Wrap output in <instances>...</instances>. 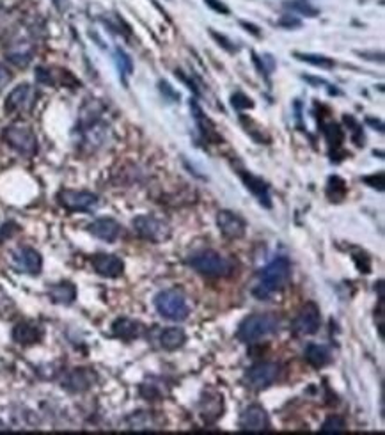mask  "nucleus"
<instances>
[{"label":"nucleus","instance_id":"4","mask_svg":"<svg viewBox=\"0 0 385 435\" xmlns=\"http://www.w3.org/2000/svg\"><path fill=\"white\" fill-rule=\"evenodd\" d=\"M155 308L163 318L171 320V322H183L190 315L187 297L179 290H163V292L156 293Z\"/></svg>","mask_w":385,"mask_h":435},{"label":"nucleus","instance_id":"21","mask_svg":"<svg viewBox=\"0 0 385 435\" xmlns=\"http://www.w3.org/2000/svg\"><path fill=\"white\" fill-rule=\"evenodd\" d=\"M222 396L217 395V393H206V398L201 400V416H203V420L208 421V423L219 420L220 416H222Z\"/></svg>","mask_w":385,"mask_h":435},{"label":"nucleus","instance_id":"9","mask_svg":"<svg viewBox=\"0 0 385 435\" xmlns=\"http://www.w3.org/2000/svg\"><path fill=\"white\" fill-rule=\"evenodd\" d=\"M279 370L281 368L275 363H258L247 370L245 375H243V382H245L247 388L261 391V389L268 388L277 380Z\"/></svg>","mask_w":385,"mask_h":435},{"label":"nucleus","instance_id":"42","mask_svg":"<svg viewBox=\"0 0 385 435\" xmlns=\"http://www.w3.org/2000/svg\"><path fill=\"white\" fill-rule=\"evenodd\" d=\"M4 430H8V425H6L4 421L0 420V432H4Z\"/></svg>","mask_w":385,"mask_h":435},{"label":"nucleus","instance_id":"11","mask_svg":"<svg viewBox=\"0 0 385 435\" xmlns=\"http://www.w3.org/2000/svg\"><path fill=\"white\" fill-rule=\"evenodd\" d=\"M13 265H15L16 270L24 272V274L38 276L43 268V258L36 249L18 247L13 252Z\"/></svg>","mask_w":385,"mask_h":435},{"label":"nucleus","instance_id":"6","mask_svg":"<svg viewBox=\"0 0 385 435\" xmlns=\"http://www.w3.org/2000/svg\"><path fill=\"white\" fill-rule=\"evenodd\" d=\"M133 229L140 238L151 242V244H162L171 238V226L163 219L155 215H139L133 219Z\"/></svg>","mask_w":385,"mask_h":435},{"label":"nucleus","instance_id":"30","mask_svg":"<svg viewBox=\"0 0 385 435\" xmlns=\"http://www.w3.org/2000/svg\"><path fill=\"white\" fill-rule=\"evenodd\" d=\"M345 430H346V421L338 414L329 416L322 425L323 434H339V432H345Z\"/></svg>","mask_w":385,"mask_h":435},{"label":"nucleus","instance_id":"20","mask_svg":"<svg viewBox=\"0 0 385 435\" xmlns=\"http://www.w3.org/2000/svg\"><path fill=\"white\" fill-rule=\"evenodd\" d=\"M48 297L54 304H63V306H69L75 302L76 299V288L75 284L69 281H60V283L52 284L48 288Z\"/></svg>","mask_w":385,"mask_h":435},{"label":"nucleus","instance_id":"10","mask_svg":"<svg viewBox=\"0 0 385 435\" xmlns=\"http://www.w3.org/2000/svg\"><path fill=\"white\" fill-rule=\"evenodd\" d=\"M320 324H322L320 308L314 302H307L297 313L291 327H293V332L297 336H313L320 329Z\"/></svg>","mask_w":385,"mask_h":435},{"label":"nucleus","instance_id":"39","mask_svg":"<svg viewBox=\"0 0 385 435\" xmlns=\"http://www.w3.org/2000/svg\"><path fill=\"white\" fill-rule=\"evenodd\" d=\"M240 25H242L243 28H247V31L250 32V34H254L256 38H259L261 36V32H259V28L256 27V25H252V24H249V22H245V20H242L240 22Z\"/></svg>","mask_w":385,"mask_h":435},{"label":"nucleus","instance_id":"37","mask_svg":"<svg viewBox=\"0 0 385 435\" xmlns=\"http://www.w3.org/2000/svg\"><path fill=\"white\" fill-rule=\"evenodd\" d=\"M204 4H206L210 9H213V11L222 13V15H229V8L224 4L222 0H204Z\"/></svg>","mask_w":385,"mask_h":435},{"label":"nucleus","instance_id":"5","mask_svg":"<svg viewBox=\"0 0 385 435\" xmlns=\"http://www.w3.org/2000/svg\"><path fill=\"white\" fill-rule=\"evenodd\" d=\"M2 140L8 144L9 148H13L16 153H20L24 156H34L38 153V137L27 126L13 124V126L4 128Z\"/></svg>","mask_w":385,"mask_h":435},{"label":"nucleus","instance_id":"26","mask_svg":"<svg viewBox=\"0 0 385 435\" xmlns=\"http://www.w3.org/2000/svg\"><path fill=\"white\" fill-rule=\"evenodd\" d=\"M346 192H348V187H346L345 180L339 178V176H330L329 181H327V196H329V199L339 203V201L345 199Z\"/></svg>","mask_w":385,"mask_h":435},{"label":"nucleus","instance_id":"1","mask_svg":"<svg viewBox=\"0 0 385 435\" xmlns=\"http://www.w3.org/2000/svg\"><path fill=\"white\" fill-rule=\"evenodd\" d=\"M291 281V263L288 258L279 256L272 263L266 265L259 274V283L254 288V295L266 300L275 293L282 292Z\"/></svg>","mask_w":385,"mask_h":435},{"label":"nucleus","instance_id":"36","mask_svg":"<svg viewBox=\"0 0 385 435\" xmlns=\"http://www.w3.org/2000/svg\"><path fill=\"white\" fill-rule=\"evenodd\" d=\"M281 27H286V28H298L300 25H302V22L298 20V18H295V16H290V15H284L281 18V20L277 22Z\"/></svg>","mask_w":385,"mask_h":435},{"label":"nucleus","instance_id":"25","mask_svg":"<svg viewBox=\"0 0 385 435\" xmlns=\"http://www.w3.org/2000/svg\"><path fill=\"white\" fill-rule=\"evenodd\" d=\"M322 128L330 148H334V151H338L341 148L343 140H345V132L341 130V126L338 123H327L322 124Z\"/></svg>","mask_w":385,"mask_h":435},{"label":"nucleus","instance_id":"19","mask_svg":"<svg viewBox=\"0 0 385 435\" xmlns=\"http://www.w3.org/2000/svg\"><path fill=\"white\" fill-rule=\"evenodd\" d=\"M142 324H139V322H136V320H131V318H117L112 324V334L115 336V338H120V340L123 341H133L137 340V338H140L142 336Z\"/></svg>","mask_w":385,"mask_h":435},{"label":"nucleus","instance_id":"18","mask_svg":"<svg viewBox=\"0 0 385 435\" xmlns=\"http://www.w3.org/2000/svg\"><path fill=\"white\" fill-rule=\"evenodd\" d=\"M41 338H43V331L31 322H20L13 329V340L18 345H24V347L40 343Z\"/></svg>","mask_w":385,"mask_h":435},{"label":"nucleus","instance_id":"15","mask_svg":"<svg viewBox=\"0 0 385 435\" xmlns=\"http://www.w3.org/2000/svg\"><path fill=\"white\" fill-rule=\"evenodd\" d=\"M268 425V414L261 405H250L240 416V428L243 432H265Z\"/></svg>","mask_w":385,"mask_h":435},{"label":"nucleus","instance_id":"13","mask_svg":"<svg viewBox=\"0 0 385 435\" xmlns=\"http://www.w3.org/2000/svg\"><path fill=\"white\" fill-rule=\"evenodd\" d=\"M91 265L95 268L96 274L99 276L108 277V279H115V277H121L124 272V263L120 256L115 254H105V252H99L91 258Z\"/></svg>","mask_w":385,"mask_h":435},{"label":"nucleus","instance_id":"32","mask_svg":"<svg viewBox=\"0 0 385 435\" xmlns=\"http://www.w3.org/2000/svg\"><path fill=\"white\" fill-rule=\"evenodd\" d=\"M115 63H117V68H120L121 75H130L131 69H133V64H131L130 56H128L124 50H121V48L115 50Z\"/></svg>","mask_w":385,"mask_h":435},{"label":"nucleus","instance_id":"27","mask_svg":"<svg viewBox=\"0 0 385 435\" xmlns=\"http://www.w3.org/2000/svg\"><path fill=\"white\" fill-rule=\"evenodd\" d=\"M284 8L293 13H298V15L309 16V18H314V16L320 15V9L314 8L309 0H290V2H284Z\"/></svg>","mask_w":385,"mask_h":435},{"label":"nucleus","instance_id":"38","mask_svg":"<svg viewBox=\"0 0 385 435\" xmlns=\"http://www.w3.org/2000/svg\"><path fill=\"white\" fill-rule=\"evenodd\" d=\"M210 34H211V38L219 41V43L222 44L224 48H226V50H229V52H236V48L233 47V43H231V41L227 40L226 36H222V34H219V32H215L213 28H211V31H210Z\"/></svg>","mask_w":385,"mask_h":435},{"label":"nucleus","instance_id":"40","mask_svg":"<svg viewBox=\"0 0 385 435\" xmlns=\"http://www.w3.org/2000/svg\"><path fill=\"white\" fill-rule=\"evenodd\" d=\"M9 79H11V75H9V72L4 68V66H2V64H0V89L4 88L6 84H8Z\"/></svg>","mask_w":385,"mask_h":435},{"label":"nucleus","instance_id":"7","mask_svg":"<svg viewBox=\"0 0 385 435\" xmlns=\"http://www.w3.org/2000/svg\"><path fill=\"white\" fill-rule=\"evenodd\" d=\"M38 96H40V92H38V89L34 85L20 84L8 95L4 110L8 114H27L36 105Z\"/></svg>","mask_w":385,"mask_h":435},{"label":"nucleus","instance_id":"31","mask_svg":"<svg viewBox=\"0 0 385 435\" xmlns=\"http://www.w3.org/2000/svg\"><path fill=\"white\" fill-rule=\"evenodd\" d=\"M345 123L348 124V130L352 132V139L357 146H364V136H362V126L357 123L354 116H345Z\"/></svg>","mask_w":385,"mask_h":435},{"label":"nucleus","instance_id":"22","mask_svg":"<svg viewBox=\"0 0 385 435\" xmlns=\"http://www.w3.org/2000/svg\"><path fill=\"white\" fill-rule=\"evenodd\" d=\"M185 341H187V334L179 327H167L160 334V345L169 352L181 348L185 345Z\"/></svg>","mask_w":385,"mask_h":435},{"label":"nucleus","instance_id":"12","mask_svg":"<svg viewBox=\"0 0 385 435\" xmlns=\"http://www.w3.org/2000/svg\"><path fill=\"white\" fill-rule=\"evenodd\" d=\"M217 226H219L220 233L229 240L243 238L247 231V222L243 220V217L229 212V210H220L217 213Z\"/></svg>","mask_w":385,"mask_h":435},{"label":"nucleus","instance_id":"23","mask_svg":"<svg viewBox=\"0 0 385 435\" xmlns=\"http://www.w3.org/2000/svg\"><path fill=\"white\" fill-rule=\"evenodd\" d=\"M306 361L314 368H323L330 363V350L325 347V345H318V343H309L306 347Z\"/></svg>","mask_w":385,"mask_h":435},{"label":"nucleus","instance_id":"29","mask_svg":"<svg viewBox=\"0 0 385 435\" xmlns=\"http://www.w3.org/2000/svg\"><path fill=\"white\" fill-rule=\"evenodd\" d=\"M128 421H130V427L133 430H149V427H155L151 412H133L128 418Z\"/></svg>","mask_w":385,"mask_h":435},{"label":"nucleus","instance_id":"24","mask_svg":"<svg viewBox=\"0 0 385 435\" xmlns=\"http://www.w3.org/2000/svg\"><path fill=\"white\" fill-rule=\"evenodd\" d=\"M190 107H192V112H194L195 121H197L199 130H201V133H203L204 139H206V140H220L219 133L215 132L213 123H211V121L208 120L206 116H204L203 110H201V107H199V105H197V101H192Z\"/></svg>","mask_w":385,"mask_h":435},{"label":"nucleus","instance_id":"16","mask_svg":"<svg viewBox=\"0 0 385 435\" xmlns=\"http://www.w3.org/2000/svg\"><path fill=\"white\" fill-rule=\"evenodd\" d=\"M89 233L96 238L104 240V242H115V240L120 238L121 233H123V228H121V224L117 220L110 219V217H104V219H96L95 222H91L88 226Z\"/></svg>","mask_w":385,"mask_h":435},{"label":"nucleus","instance_id":"33","mask_svg":"<svg viewBox=\"0 0 385 435\" xmlns=\"http://www.w3.org/2000/svg\"><path fill=\"white\" fill-rule=\"evenodd\" d=\"M231 105H233L236 110H245V108H252L254 107V104H252V100H250L249 96L243 95V92H234L233 96H231Z\"/></svg>","mask_w":385,"mask_h":435},{"label":"nucleus","instance_id":"14","mask_svg":"<svg viewBox=\"0 0 385 435\" xmlns=\"http://www.w3.org/2000/svg\"><path fill=\"white\" fill-rule=\"evenodd\" d=\"M96 373L95 370H89V368H75L72 372L66 373V377L63 379V388L68 389L72 393H83L91 389V386H95L96 382Z\"/></svg>","mask_w":385,"mask_h":435},{"label":"nucleus","instance_id":"2","mask_svg":"<svg viewBox=\"0 0 385 435\" xmlns=\"http://www.w3.org/2000/svg\"><path fill=\"white\" fill-rule=\"evenodd\" d=\"M281 329V320L274 313H258L242 320L236 331V338L243 343H254V341L268 338Z\"/></svg>","mask_w":385,"mask_h":435},{"label":"nucleus","instance_id":"34","mask_svg":"<svg viewBox=\"0 0 385 435\" xmlns=\"http://www.w3.org/2000/svg\"><path fill=\"white\" fill-rule=\"evenodd\" d=\"M384 180H385L384 171L373 172V174L364 176V178H362V181H364V183L368 185V187L377 188V190H384Z\"/></svg>","mask_w":385,"mask_h":435},{"label":"nucleus","instance_id":"28","mask_svg":"<svg viewBox=\"0 0 385 435\" xmlns=\"http://www.w3.org/2000/svg\"><path fill=\"white\" fill-rule=\"evenodd\" d=\"M295 57H297L298 60H302V63H307V64H313V66H318V68H325V69L334 68V60L329 59V57H325V56L295 52Z\"/></svg>","mask_w":385,"mask_h":435},{"label":"nucleus","instance_id":"8","mask_svg":"<svg viewBox=\"0 0 385 435\" xmlns=\"http://www.w3.org/2000/svg\"><path fill=\"white\" fill-rule=\"evenodd\" d=\"M57 201L68 212H91L98 206V196L88 190H72L64 188L57 194Z\"/></svg>","mask_w":385,"mask_h":435},{"label":"nucleus","instance_id":"41","mask_svg":"<svg viewBox=\"0 0 385 435\" xmlns=\"http://www.w3.org/2000/svg\"><path fill=\"white\" fill-rule=\"evenodd\" d=\"M366 121H368V123H370L371 126H377V128H378V132H384V124H382L380 120L375 121L373 117H368V120H366Z\"/></svg>","mask_w":385,"mask_h":435},{"label":"nucleus","instance_id":"17","mask_svg":"<svg viewBox=\"0 0 385 435\" xmlns=\"http://www.w3.org/2000/svg\"><path fill=\"white\" fill-rule=\"evenodd\" d=\"M240 178H242L243 185L247 187V190H250L258 197L259 203L266 208H272V197H270V188L266 185V181H263L259 176H254L249 171H240Z\"/></svg>","mask_w":385,"mask_h":435},{"label":"nucleus","instance_id":"35","mask_svg":"<svg viewBox=\"0 0 385 435\" xmlns=\"http://www.w3.org/2000/svg\"><path fill=\"white\" fill-rule=\"evenodd\" d=\"M354 261L362 274H370L371 272V260L368 258V254H366V252H359V254H354Z\"/></svg>","mask_w":385,"mask_h":435},{"label":"nucleus","instance_id":"3","mask_svg":"<svg viewBox=\"0 0 385 435\" xmlns=\"http://www.w3.org/2000/svg\"><path fill=\"white\" fill-rule=\"evenodd\" d=\"M188 265L194 268L197 274L206 277H226L229 276L231 263L227 258H224L220 252L211 251H199L188 258Z\"/></svg>","mask_w":385,"mask_h":435}]
</instances>
